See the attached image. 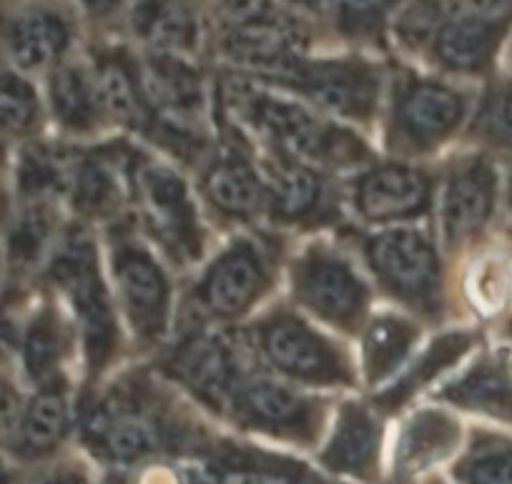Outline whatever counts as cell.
<instances>
[{"label": "cell", "mask_w": 512, "mask_h": 484, "mask_svg": "<svg viewBox=\"0 0 512 484\" xmlns=\"http://www.w3.org/2000/svg\"><path fill=\"white\" fill-rule=\"evenodd\" d=\"M51 276L68 296L78 321H81L88 367L91 372H98L106 367L113 347H116V319H113L106 286L98 274L96 251L86 234L76 231L61 241L53 254Z\"/></svg>", "instance_id": "obj_1"}, {"label": "cell", "mask_w": 512, "mask_h": 484, "mask_svg": "<svg viewBox=\"0 0 512 484\" xmlns=\"http://www.w3.org/2000/svg\"><path fill=\"white\" fill-rule=\"evenodd\" d=\"M231 93L246 118L259 131L302 158H312L322 164H349V161H357L359 153L364 151L362 143L352 138V133L322 123L297 103L259 93L244 83H234Z\"/></svg>", "instance_id": "obj_2"}, {"label": "cell", "mask_w": 512, "mask_h": 484, "mask_svg": "<svg viewBox=\"0 0 512 484\" xmlns=\"http://www.w3.org/2000/svg\"><path fill=\"white\" fill-rule=\"evenodd\" d=\"M379 279L415 309L432 311L440 301V261L422 234L410 229L384 231L367 244Z\"/></svg>", "instance_id": "obj_3"}, {"label": "cell", "mask_w": 512, "mask_h": 484, "mask_svg": "<svg viewBox=\"0 0 512 484\" xmlns=\"http://www.w3.org/2000/svg\"><path fill=\"white\" fill-rule=\"evenodd\" d=\"M136 194L154 234L181 259H194L201 249L194 201L179 174L164 164L146 161L136 169Z\"/></svg>", "instance_id": "obj_4"}, {"label": "cell", "mask_w": 512, "mask_h": 484, "mask_svg": "<svg viewBox=\"0 0 512 484\" xmlns=\"http://www.w3.org/2000/svg\"><path fill=\"white\" fill-rule=\"evenodd\" d=\"M259 344L269 362L289 377L312 384L349 382L342 354L297 316L277 314L264 321Z\"/></svg>", "instance_id": "obj_5"}, {"label": "cell", "mask_w": 512, "mask_h": 484, "mask_svg": "<svg viewBox=\"0 0 512 484\" xmlns=\"http://www.w3.org/2000/svg\"><path fill=\"white\" fill-rule=\"evenodd\" d=\"M287 81L319 108L344 118L364 121L379 98V73L362 61H302Z\"/></svg>", "instance_id": "obj_6"}, {"label": "cell", "mask_w": 512, "mask_h": 484, "mask_svg": "<svg viewBox=\"0 0 512 484\" xmlns=\"http://www.w3.org/2000/svg\"><path fill=\"white\" fill-rule=\"evenodd\" d=\"M299 301L322 319L349 327L367 306V289L347 261L332 254H309L294 266Z\"/></svg>", "instance_id": "obj_7"}, {"label": "cell", "mask_w": 512, "mask_h": 484, "mask_svg": "<svg viewBox=\"0 0 512 484\" xmlns=\"http://www.w3.org/2000/svg\"><path fill=\"white\" fill-rule=\"evenodd\" d=\"M113 269L131 327L146 342L159 339L169 321V281L161 266L139 244H123L113 256Z\"/></svg>", "instance_id": "obj_8"}, {"label": "cell", "mask_w": 512, "mask_h": 484, "mask_svg": "<svg viewBox=\"0 0 512 484\" xmlns=\"http://www.w3.org/2000/svg\"><path fill=\"white\" fill-rule=\"evenodd\" d=\"M299 41H302V36H299L297 28L284 18L274 16L264 6L254 16L234 23V28L226 36L224 48L241 66L289 78L302 63Z\"/></svg>", "instance_id": "obj_9"}, {"label": "cell", "mask_w": 512, "mask_h": 484, "mask_svg": "<svg viewBox=\"0 0 512 484\" xmlns=\"http://www.w3.org/2000/svg\"><path fill=\"white\" fill-rule=\"evenodd\" d=\"M354 201L367 221L410 219L430 206V179L407 166H379L359 179Z\"/></svg>", "instance_id": "obj_10"}, {"label": "cell", "mask_w": 512, "mask_h": 484, "mask_svg": "<svg viewBox=\"0 0 512 484\" xmlns=\"http://www.w3.org/2000/svg\"><path fill=\"white\" fill-rule=\"evenodd\" d=\"M267 274L249 244H236L214 261L201 284V299L214 314L239 316L259 299Z\"/></svg>", "instance_id": "obj_11"}, {"label": "cell", "mask_w": 512, "mask_h": 484, "mask_svg": "<svg viewBox=\"0 0 512 484\" xmlns=\"http://www.w3.org/2000/svg\"><path fill=\"white\" fill-rule=\"evenodd\" d=\"M174 372L186 387L211 407L236 397V362L229 347L214 334H194L174 354Z\"/></svg>", "instance_id": "obj_12"}, {"label": "cell", "mask_w": 512, "mask_h": 484, "mask_svg": "<svg viewBox=\"0 0 512 484\" xmlns=\"http://www.w3.org/2000/svg\"><path fill=\"white\" fill-rule=\"evenodd\" d=\"M497 179L487 161H472L457 171L445 189L442 201V224L450 244L475 236L490 221L495 209Z\"/></svg>", "instance_id": "obj_13"}, {"label": "cell", "mask_w": 512, "mask_h": 484, "mask_svg": "<svg viewBox=\"0 0 512 484\" xmlns=\"http://www.w3.org/2000/svg\"><path fill=\"white\" fill-rule=\"evenodd\" d=\"M465 116V98L450 86L435 81H415L402 93L397 121L405 136L417 146H430L450 136Z\"/></svg>", "instance_id": "obj_14"}, {"label": "cell", "mask_w": 512, "mask_h": 484, "mask_svg": "<svg viewBox=\"0 0 512 484\" xmlns=\"http://www.w3.org/2000/svg\"><path fill=\"white\" fill-rule=\"evenodd\" d=\"M507 31L485 21H445L432 31V53L447 71L482 73L495 61Z\"/></svg>", "instance_id": "obj_15"}, {"label": "cell", "mask_w": 512, "mask_h": 484, "mask_svg": "<svg viewBox=\"0 0 512 484\" xmlns=\"http://www.w3.org/2000/svg\"><path fill=\"white\" fill-rule=\"evenodd\" d=\"M144 101L159 108L161 113L181 123L196 118L204 106L199 73L186 66L179 58L161 53L154 56L139 73Z\"/></svg>", "instance_id": "obj_16"}, {"label": "cell", "mask_w": 512, "mask_h": 484, "mask_svg": "<svg viewBox=\"0 0 512 484\" xmlns=\"http://www.w3.org/2000/svg\"><path fill=\"white\" fill-rule=\"evenodd\" d=\"M6 51L18 71H43L61 61L68 26L51 11H23L6 23Z\"/></svg>", "instance_id": "obj_17"}, {"label": "cell", "mask_w": 512, "mask_h": 484, "mask_svg": "<svg viewBox=\"0 0 512 484\" xmlns=\"http://www.w3.org/2000/svg\"><path fill=\"white\" fill-rule=\"evenodd\" d=\"M236 412L251 424L274 432H299L314 419V409L307 399L294 394L284 384L269 379H254L236 389Z\"/></svg>", "instance_id": "obj_18"}, {"label": "cell", "mask_w": 512, "mask_h": 484, "mask_svg": "<svg viewBox=\"0 0 512 484\" xmlns=\"http://www.w3.org/2000/svg\"><path fill=\"white\" fill-rule=\"evenodd\" d=\"M204 189L211 204L229 216H251L267 201L264 184L239 153L221 156L206 171Z\"/></svg>", "instance_id": "obj_19"}, {"label": "cell", "mask_w": 512, "mask_h": 484, "mask_svg": "<svg viewBox=\"0 0 512 484\" xmlns=\"http://www.w3.org/2000/svg\"><path fill=\"white\" fill-rule=\"evenodd\" d=\"M445 399L470 412L512 422V377L505 364L480 362L445 389Z\"/></svg>", "instance_id": "obj_20"}, {"label": "cell", "mask_w": 512, "mask_h": 484, "mask_svg": "<svg viewBox=\"0 0 512 484\" xmlns=\"http://www.w3.org/2000/svg\"><path fill=\"white\" fill-rule=\"evenodd\" d=\"M134 31L166 53L189 51L196 43V18L184 0H139Z\"/></svg>", "instance_id": "obj_21"}, {"label": "cell", "mask_w": 512, "mask_h": 484, "mask_svg": "<svg viewBox=\"0 0 512 484\" xmlns=\"http://www.w3.org/2000/svg\"><path fill=\"white\" fill-rule=\"evenodd\" d=\"M377 442L379 437L374 419L364 409L344 407L337 429L327 444V452H324V462L337 472L364 474L374 464Z\"/></svg>", "instance_id": "obj_22"}, {"label": "cell", "mask_w": 512, "mask_h": 484, "mask_svg": "<svg viewBox=\"0 0 512 484\" xmlns=\"http://www.w3.org/2000/svg\"><path fill=\"white\" fill-rule=\"evenodd\" d=\"M51 106L58 121L71 131L93 128L101 111L96 76L81 66L56 68L51 76Z\"/></svg>", "instance_id": "obj_23"}, {"label": "cell", "mask_w": 512, "mask_h": 484, "mask_svg": "<svg viewBox=\"0 0 512 484\" xmlns=\"http://www.w3.org/2000/svg\"><path fill=\"white\" fill-rule=\"evenodd\" d=\"M68 432V402L61 387H43L23 409L18 444L28 454L51 452Z\"/></svg>", "instance_id": "obj_24"}, {"label": "cell", "mask_w": 512, "mask_h": 484, "mask_svg": "<svg viewBox=\"0 0 512 484\" xmlns=\"http://www.w3.org/2000/svg\"><path fill=\"white\" fill-rule=\"evenodd\" d=\"M96 88L101 108L126 126H139L146 116V101L141 93L139 73L121 56L103 58L96 71Z\"/></svg>", "instance_id": "obj_25"}, {"label": "cell", "mask_w": 512, "mask_h": 484, "mask_svg": "<svg viewBox=\"0 0 512 484\" xmlns=\"http://www.w3.org/2000/svg\"><path fill=\"white\" fill-rule=\"evenodd\" d=\"M91 434L101 442L103 452L121 464L144 462L159 449V432L151 422L136 414L93 419Z\"/></svg>", "instance_id": "obj_26"}, {"label": "cell", "mask_w": 512, "mask_h": 484, "mask_svg": "<svg viewBox=\"0 0 512 484\" xmlns=\"http://www.w3.org/2000/svg\"><path fill=\"white\" fill-rule=\"evenodd\" d=\"M457 439V424L445 414L425 412L407 424L400 442V467L420 472L427 464L450 452Z\"/></svg>", "instance_id": "obj_27"}, {"label": "cell", "mask_w": 512, "mask_h": 484, "mask_svg": "<svg viewBox=\"0 0 512 484\" xmlns=\"http://www.w3.org/2000/svg\"><path fill=\"white\" fill-rule=\"evenodd\" d=\"M417 337L410 321L397 316H379L364 339V369L372 382H379L397 369Z\"/></svg>", "instance_id": "obj_28"}, {"label": "cell", "mask_w": 512, "mask_h": 484, "mask_svg": "<svg viewBox=\"0 0 512 484\" xmlns=\"http://www.w3.org/2000/svg\"><path fill=\"white\" fill-rule=\"evenodd\" d=\"M73 204L86 216H108L121 204V179L111 161L91 156L78 161L71 184Z\"/></svg>", "instance_id": "obj_29"}, {"label": "cell", "mask_w": 512, "mask_h": 484, "mask_svg": "<svg viewBox=\"0 0 512 484\" xmlns=\"http://www.w3.org/2000/svg\"><path fill=\"white\" fill-rule=\"evenodd\" d=\"M412 26L432 28L445 21H485L495 26H512V0H415L407 13Z\"/></svg>", "instance_id": "obj_30"}, {"label": "cell", "mask_w": 512, "mask_h": 484, "mask_svg": "<svg viewBox=\"0 0 512 484\" xmlns=\"http://www.w3.org/2000/svg\"><path fill=\"white\" fill-rule=\"evenodd\" d=\"M76 166L53 148L28 146L18 164V186L28 199H43L56 191L71 189Z\"/></svg>", "instance_id": "obj_31"}, {"label": "cell", "mask_w": 512, "mask_h": 484, "mask_svg": "<svg viewBox=\"0 0 512 484\" xmlns=\"http://www.w3.org/2000/svg\"><path fill=\"white\" fill-rule=\"evenodd\" d=\"M23 367L33 382L46 384L56 374L63 357V332L56 316L43 309L31 319L21 342Z\"/></svg>", "instance_id": "obj_32"}, {"label": "cell", "mask_w": 512, "mask_h": 484, "mask_svg": "<svg viewBox=\"0 0 512 484\" xmlns=\"http://www.w3.org/2000/svg\"><path fill=\"white\" fill-rule=\"evenodd\" d=\"M322 196V184L317 174L302 164H279L272 176V201L274 211L282 219H302L312 214Z\"/></svg>", "instance_id": "obj_33"}, {"label": "cell", "mask_w": 512, "mask_h": 484, "mask_svg": "<svg viewBox=\"0 0 512 484\" xmlns=\"http://www.w3.org/2000/svg\"><path fill=\"white\" fill-rule=\"evenodd\" d=\"M470 344V334H447V337H442L440 342H435L427 349L425 357L417 362L415 369L407 372V377L402 379L400 384H395L390 392L384 394V404H387V407H397V404H402L405 399H410V394L415 392V389H420L422 384L435 379L442 369H447L452 362H457V359L470 349Z\"/></svg>", "instance_id": "obj_34"}, {"label": "cell", "mask_w": 512, "mask_h": 484, "mask_svg": "<svg viewBox=\"0 0 512 484\" xmlns=\"http://www.w3.org/2000/svg\"><path fill=\"white\" fill-rule=\"evenodd\" d=\"M51 241V214L41 201H33L16 221L8 234V259L18 269L33 266L48 249Z\"/></svg>", "instance_id": "obj_35"}, {"label": "cell", "mask_w": 512, "mask_h": 484, "mask_svg": "<svg viewBox=\"0 0 512 484\" xmlns=\"http://www.w3.org/2000/svg\"><path fill=\"white\" fill-rule=\"evenodd\" d=\"M38 123V98L16 71H0V136H21Z\"/></svg>", "instance_id": "obj_36"}, {"label": "cell", "mask_w": 512, "mask_h": 484, "mask_svg": "<svg viewBox=\"0 0 512 484\" xmlns=\"http://www.w3.org/2000/svg\"><path fill=\"white\" fill-rule=\"evenodd\" d=\"M475 131L487 143L512 148V81L497 83L477 111Z\"/></svg>", "instance_id": "obj_37"}, {"label": "cell", "mask_w": 512, "mask_h": 484, "mask_svg": "<svg viewBox=\"0 0 512 484\" xmlns=\"http://www.w3.org/2000/svg\"><path fill=\"white\" fill-rule=\"evenodd\" d=\"M507 291H510V271L502 259H495V256L485 259L470 274L472 301L485 314L502 309V304L507 301Z\"/></svg>", "instance_id": "obj_38"}, {"label": "cell", "mask_w": 512, "mask_h": 484, "mask_svg": "<svg viewBox=\"0 0 512 484\" xmlns=\"http://www.w3.org/2000/svg\"><path fill=\"white\" fill-rule=\"evenodd\" d=\"M465 484H512V447H482L460 467Z\"/></svg>", "instance_id": "obj_39"}, {"label": "cell", "mask_w": 512, "mask_h": 484, "mask_svg": "<svg viewBox=\"0 0 512 484\" xmlns=\"http://www.w3.org/2000/svg\"><path fill=\"white\" fill-rule=\"evenodd\" d=\"M392 0H334L339 26L352 36L374 31L382 23Z\"/></svg>", "instance_id": "obj_40"}, {"label": "cell", "mask_w": 512, "mask_h": 484, "mask_svg": "<svg viewBox=\"0 0 512 484\" xmlns=\"http://www.w3.org/2000/svg\"><path fill=\"white\" fill-rule=\"evenodd\" d=\"M196 484H294V482L289 477H284V474L267 472V469L236 467V469H224V472L201 474Z\"/></svg>", "instance_id": "obj_41"}, {"label": "cell", "mask_w": 512, "mask_h": 484, "mask_svg": "<svg viewBox=\"0 0 512 484\" xmlns=\"http://www.w3.org/2000/svg\"><path fill=\"white\" fill-rule=\"evenodd\" d=\"M21 412V394H18L16 384L0 374V422H8Z\"/></svg>", "instance_id": "obj_42"}, {"label": "cell", "mask_w": 512, "mask_h": 484, "mask_svg": "<svg viewBox=\"0 0 512 484\" xmlns=\"http://www.w3.org/2000/svg\"><path fill=\"white\" fill-rule=\"evenodd\" d=\"M136 484H181L179 474L169 467H151L141 474V479Z\"/></svg>", "instance_id": "obj_43"}, {"label": "cell", "mask_w": 512, "mask_h": 484, "mask_svg": "<svg viewBox=\"0 0 512 484\" xmlns=\"http://www.w3.org/2000/svg\"><path fill=\"white\" fill-rule=\"evenodd\" d=\"M224 3L236 21H244V18L254 16L256 11L264 8V0H224Z\"/></svg>", "instance_id": "obj_44"}, {"label": "cell", "mask_w": 512, "mask_h": 484, "mask_svg": "<svg viewBox=\"0 0 512 484\" xmlns=\"http://www.w3.org/2000/svg\"><path fill=\"white\" fill-rule=\"evenodd\" d=\"M81 3L91 13H103V11H108V8L116 6V0H81Z\"/></svg>", "instance_id": "obj_45"}, {"label": "cell", "mask_w": 512, "mask_h": 484, "mask_svg": "<svg viewBox=\"0 0 512 484\" xmlns=\"http://www.w3.org/2000/svg\"><path fill=\"white\" fill-rule=\"evenodd\" d=\"M48 484H83V482L78 477H73V474H63V477L51 479V482H48Z\"/></svg>", "instance_id": "obj_46"}, {"label": "cell", "mask_w": 512, "mask_h": 484, "mask_svg": "<svg viewBox=\"0 0 512 484\" xmlns=\"http://www.w3.org/2000/svg\"><path fill=\"white\" fill-rule=\"evenodd\" d=\"M0 484H16V477H13L11 469H6L0 464Z\"/></svg>", "instance_id": "obj_47"}, {"label": "cell", "mask_w": 512, "mask_h": 484, "mask_svg": "<svg viewBox=\"0 0 512 484\" xmlns=\"http://www.w3.org/2000/svg\"><path fill=\"white\" fill-rule=\"evenodd\" d=\"M3 164H6V143L0 138V169H3Z\"/></svg>", "instance_id": "obj_48"}, {"label": "cell", "mask_w": 512, "mask_h": 484, "mask_svg": "<svg viewBox=\"0 0 512 484\" xmlns=\"http://www.w3.org/2000/svg\"><path fill=\"white\" fill-rule=\"evenodd\" d=\"M510 209H512V186H510Z\"/></svg>", "instance_id": "obj_49"}, {"label": "cell", "mask_w": 512, "mask_h": 484, "mask_svg": "<svg viewBox=\"0 0 512 484\" xmlns=\"http://www.w3.org/2000/svg\"><path fill=\"white\" fill-rule=\"evenodd\" d=\"M297 3H312V0H297Z\"/></svg>", "instance_id": "obj_50"}]
</instances>
